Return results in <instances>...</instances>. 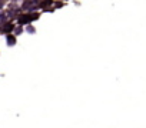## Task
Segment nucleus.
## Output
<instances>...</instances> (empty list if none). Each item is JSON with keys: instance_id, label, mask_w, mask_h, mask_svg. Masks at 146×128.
I'll use <instances>...</instances> for the list:
<instances>
[{"instance_id": "nucleus-1", "label": "nucleus", "mask_w": 146, "mask_h": 128, "mask_svg": "<svg viewBox=\"0 0 146 128\" xmlns=\"http://www.w3.org/2000/svg\"><path fill=\"white\" fill-rule=\"evenodd\" d=\"M15 41H16V40H15V37H12V36H9V37H7V43H9V44H15Z\"/></svg>"}]
</instances>
